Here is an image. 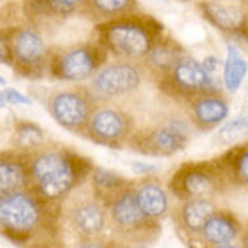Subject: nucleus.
Segmentation results:
<instances>
[{
  "label": "nucleus",
  "mask_w": 248,
  "mask_h": 248,
  "mask_svg": "<svg viewBox=\"0 0 248 248\" xmlns=\"http://www.w3.org/2000/svg\"><path fill=\"white\" fill-rule=\"evenodd\" d=\"M163 33V24L141 11L98 22L94 26L96 42L107 51V55L125 62H143Z\"/></svg>",
  "instance_id": "f257e3e1"
},
{
  "label": "nucleus",
  "mask_w": 248,
  "mask_h": 248,
  "mask_svg": "<svg viewBox=\"0 0 248 248\" xmlns=\"http://www.w3.org/2000/svg\"><path fill=\"white\" fill-rule=\"evenodd\" d=\"M89 172V159L65 149L38 152L29 161V181L46 200L63 198Z\"/></svg>",
  "instance_id": "f03ea898"
},
{
  "label": "nucleus",
  "mask_w": 248,
  "mask_h": 248,
  "mask_svg": "<svg viewBox=\"0 0 248 248\" xmlns=\"http://www.w3.org/2000/svg\"><path fill=\"white\" fill-rule=\"evenodd\" d=\"M107 51L96 40L80 42L69 47L51 49L47 73L60 82H83L96 75V71L107 63Z\"/></svg>",
  "instance_id": "7ed1b4c3"
},
{
  "label": "nucleus",
  "mask_w": 248,
  "mask_h": 248,
  "mask_svg": "<svg viewBox=\"0 0 248 248\" xmlns=\"http://www.w3.org/2000/svg\"><path fill=\"white\" fill-rule=\"evenodd\" d=\"M9 44V67L24 78H42L47 73L49 51L51 47L42 31L28 22L7 26Z\"/></svg>",
  "instance_id": "20e7f679"
},
{
  "label": "nucleus",
  "mask_w": 248,
  "mask_h": 248,
  "mask_svg": "<svg viewBox=\"0 0 248 248\" xmlns=\"http://www.w3.org/2000/svg\"><path fill=\"white\" fill-rule=\"evenodd\" d=\"M158 83L172 96L194 98L207 91H219V82L208 75L201 60L188 53L179 58L172 69L158 76Z\"/></svg>",
  "instance_id": "39448f33"
},
{
  "label": "nucleus",
  "mask_w": 248,
  "mask_h": 248,
  "mask_svg": "<svg viewBox=\"0 0 248 248\" xmlns=\"http://www.w3.org/2000/svg\"><path fill=\"white\" fill-rule=\"evenodd\" d=\"M96 96L87 87H75L53 93L47 100V109L56 124L71 132L87 129L91 114L94 112Z\"/></svg>",
  "instance_id": "423d86ee"
},
{
  "label": "nucleus",
  "mask_w": 248,
  "mask_h": 248,
  "mask_svg": "<svg viewBox=\"0 0 248 248\" xmlns=\"http://www.w3.org/2000/svg\"><path fill=\"white\" fill-rule=\"evenodd\" d=\"M143 82V67L140 62L116 60L102 65L91 78V93L96 100H110L138 91Z\"/></svg>",
  "instance_id": "0eeeda50"
},
{
  "label": "nucleus",
  "mask_w": 248,
  "mask_h": 248,
  "mask_svg": "<svg viewBox=\"0 0 248 248\" xmlns=\"http://www.w3.org/2000/svg\"><path fill=\"white\" fill-rule=\"evenodd\" d=\"M221 183H225V178L219 165L216 161H207L181 167L170 181V188L181 200H194L207 198V194L214 192Z\"/></svg>",
  "instance_id": "6e6552de"
},
{
  "label": "nucleus",
  "mask_w": 248,
  "mask_h": 248,
  "mask_svg": "<svg viewBox=\"0 0 248 248\" xmlns=\"http://www.w3.org/2000/svg\"><path fill=\"white\" fill-rule=\"evenodd\" d=\"M87 136L98 145L120 147L132 132V118L118 107L94 109L87 124Z\"/></svg>",
  "instance_id": "1a4fd4ad"
},
{
  "label": "nucleus",
  "mask_w": 248,
  "mask_h": 248,
  "mask_svg": "<svg viewBox=\"0 0 248 248\" xmlns=\"http://www.w3.org/2000/svg\"><path fill=\"white\" fill-rule=\"evenodd\" d=\"M196 9L223 35L248 40V13L239 4L227 0H198Z\"/></svg>",
  "instance_id": "9d476101"
},
{
  "label": "nucleus",
  "mask_w": 248,
  "mask_h": 248,
  "mask_svg": "<svg viewBox=\"0 0 248 248\" xmlns=\"http://www.w3.org/2000/svg\"><path fill=\"white\" fill-rule=\"evenodd\" d=\"M190 134L185 122L170 120L145 134H138L132 141L136 143V149L140 152L149 156H172L185 149Z\"/></svg>",
  "instance_id": "9b49d317"
},
{
  "label": "nucleus",
  "mask_w": 248,
  "mask_h": 248,
  "mask_svg": "<svg viewBox=\"0 0 248 248\" xmlns=\"http://www.w3.org/2000/svg\"><path fill=\"white\" fill-rule=\"evenodd\" d=\"M40 214L38 200L24 190L0 198V227L9 232H29L40 221Z\"/></svg>",
  "instance_id": "f8f14e48"
},
{
  "label": "nucleus",
  "mask_w": 248,
  "mask_h": 248,
  "mask_svg": "<svg viewBox=\"0 0 248 248\" xmlns=\"http://www.w3.org/2000/svg\"><path fill=\"white\" fill-rule=\"evenodd\" d=\"M85 2L87 0H24L20 7L26 22L40 29L46 24L80 15Z\"/></svg>",
  "instance_id": "ddd939ff"
},
{
  "label": "nucleus",
  "mask_w": 248,
  "mask_h": 248,
  "mask_svg": "<svg viewBox=\"0 0 248 248\" xmlns=\"http://www.w3.org/2000/svg\"><path fill=\"white\" fill-rule=\"evenodd\" d=\"M228 100L221 91H207L190 98V114L194 125L201 131H210L221 125L228 116Z\"/></svg>",
  "instance_id": "4468645a"
},
{
  "label": "nucleus",
  "mask_w": 248,
  "mask_h": 248,
  "mask_svg": "<svg viewBox=\"0 0 248 248\" xmlns=\"http://www.w3.org/2000/svg\"><path fill=\"white\" fill-rule=\"evenodd\" d=\"M29 183V161L16 152H0V198L20 192Z\"/></svg>",
  "instance_id": "2eb2a0df"
},
{
  "label": "nucleus",
  "mask_w": 248,
  "mask_h": 248,
  "mask_svg": "<svg viewBox=\"0 0 248 248\" xmlns=\"http://www.w3.org/2000/svg\"><path fill=\"white\" fill-rule=\"evenodd\" d=\"M186 53V49L179 44L176 38L169 36L167 33L159 36L158 42L152 46L149 55L145 56V65L147 69L152 71L156 76L165 75L167 71H170L176 65L181 56Z\"/></svg>",
  "instance_id": "dca6fc26"
},
{
  "label": "nucleus",
  "mask_w": 248,
  "mask_h": 248,
  "mask_svg": "<svg viewBox=\"0 0 248 248\" xmlns=\"http://www.w3.org/2000/svg\"><path fill=\"white\" fill-rule=\"evenodd\" d=\"M141 11L140 0H87L82 9V16L91 20L105 22Z\"/></svg>",
  "instance_id": "f3484780"
},
{
  "label": "nucleus",
  "mask_w": 248,
  "mask_h": 248,
  "mask_svg": "<svg viewBox=\"0 0 248 248\" xmlns=\"http://www.w3.org/2000/svg\"><path fill=\"white\" fill-rule=\"evenodd\" d=\"M219 165L225 181H232L234 185L247 186L248 188V143L235 145L219 159H216Z\"/></svg>",
  "instance_id": "a211bd4d"
},
{
  "label": "nucleus",
  "mask_w": 248,
  "mask_h": 248,
  "mask_svg": "<svg viewBox=\"0 0 248 248\" xmlns=\"http://www.w3.org/2000/svg\"><path fill=\"white\" fill-rule=\"evenodd\" d=\"M140 208L147 217H161L169 208V196L156 181H143L134 188Z\"/></svg>",
  "instance_id": "6ab92c4d"
},
{
  "label": "nucleus",
  "mask_w": 248,
  "mask_h": 248,
  "mask_svg": "<svg viewBox=\"0 0 248 248\" xmlns=\"http://www.w3.org/2000/svg\"><path fill=\"white\" fill-rule=\"evenodd\" d=\"M112 219L116 225L124 228H134L147 219V216L136 201L134 188L127 186L124 192L112 201Z\"/></svg>",
  "instance_id": "aec40b11"
},
{
  "label": "nucleus",
  "mask_w": 248,
  "mask_h": 248,
  "mask_svg": "<svg viewBox=\"0 0 248 248\" xmlns=\"http://www.w3.org/2000/svg\"><path fill=\"white\" fill-rule=\"evenodd\" d=\"M91 183L94 192L104 201H114L129 186V181L122 174L109 169H93Z\"/></svg>",
  "instance_id": "412c9836"
},
{
  "label": "nucleus",
  "mask_w": 248,
  "mask_h": 248,
  "mask_svg": "<svg viewBox=\"0 0 248 248\" xmlns=\"http://www.w3.org/2000/svg\"><path fill=\"white\" fill-rule=\"evenodd\" d=\"M248 73V63L245 60L243 53L239 51L237 46L228 44L227 47V60L223 63V83L227 87L228 93H235L239 89L247 78Z\"/></svg>",
  "instance_id": "4be33fe9"
},
{
  "label": "nucleus",
  "mask_w": 248,
  "mask_h": 248,
  "mask_svg": "<svg viewBox=\"0 0 248 248\" xmlns=\"http://www.w3.org/2000/svg\"><path fill=\"white\" fill-rule=\"evenodd\" d=\"M237 230L239 228H237L234 216L214 212L201 232H203V237L212 245H227V243H232L235 239Z\"/></svg>",
  "instance_id": "5701e85b"
},
{
  "label": "nucleus",
  "mask_w": 248,
  "mask_h": 248,
  "mask_svg": "<svg viewBox=\"0 0 248 248\" xmlns=\"http://www.w3.org/2000/svg\"><path fill=\"white\" fill-rule=\"evenodd\" d=\"M214 212H216V207L207 198L185 200L183 207H181V219L190 232H201Z\"/></svg>",
  "instance_id": "b1692460"
},
{
  "label": "nucleus",
  "mask_w": 248,
  "mask_h": 248,
  "mask_svg": "<svg viewBox=\"0 0 248 248\" xmlns=\"http://www.w3.org/2000/svg\"><path fill=\"white\" fill-rule=\"evenodd\" d=\"M75 225L83 234H96L105 227V210L96 201H85L75 210Z\"/></svg>",
  "instance_id": "393cba45"
},
{
  "label": "nucleus",
  "mask_w": 248,
  "mask_h": 248,
  "mask_svg": "<svg viewBox=\"0 0 248 248\" xmlns=\"http://www.w3.org/2000/svg\"><path fill=\"white\" fill-rule=\"evenodd\" d=\"M44 138L46 136L42 127L33 122H18L15 125V143L20 149H26V151L38 149L44 143Z\"/></svg>",
  "instance_id": "a878e982"
},
{
  "label": "nucleus",
  "mask_w": 248,
  "mask_h": 248,
  "mask_svg": "<svg viewBox=\"0 0 248 248\" xmlns=\"http://www.w3.org/2000/svg\"><path fill=\"white\" fill-rule=\"evenodd\" d=\"M248 134V116H239L235 120H230L225 125H221L217 131V140L230 143L237 138H243Z\"/></svg>",
  "instance_id": "bb28decb"
},
{
  "label": "nucleus",
  "mask_w": 248,
  "mask_h": 248,
  "mask_svg": "<svg viewBox=\"0 0 248 248\" xmlns=\"http://www.w3.org/2000/svg\"><path fill=\"white\" fill-rule=\"evenodd\" d=\"M4 96H6L7 104H13V105H31V98H28L26 94H22L20 91L11 89V87H6V89H4Z\"/></svg>",
  "instance_id": "cd10ccee"
},
{
  "label": "nucleus",
  "mask_w": 248,
  "mask_h": 248,
  "mask_svg": "<svg viewBox=\"0 0 248 248\" xmlns=\"http://www.w3.org/2000/svg\"><path fill=\"white\" fill-rule=\"evenodd\" d=\"M201 63H203V67L207 69L208 75L217 80V75H219V67L223 65L219 58H217V56H214V55H208V56H205V58L201 60Z\"/></svg>",
  "instance_id": "c85d7f7f"
},
{
  "label": "nucleus",
  "mask_w": 248,
  "mask_h": 248,
  "mask_svg": "<svg viewBox=\"0 0 248 248\" xmlns=\"http://www.w3.org/2000/svg\"><path fill=\"white\" fill-rule=\"evenodd\" d=\"M9 44H7V28H0V63L9 65Z\"/></svg>",
  "instance_id": "c756f323"
},
{
  "label": "nucleus",
  "mask_w": 248,
  "mask_h": 248,
  "mask_svg": "<svg viewBox=\"0 0 248 248\" xmlns=\"http://www.w3.org/2000/svg\"><path fill=\"white\" fill-rule=\"evenodd\" d=\"M132 169H134V172L136 174H145V172H152V170H156V167L147 165V163H134Z\"/></svg>",
  "instance_id": "7c9ffc66"
},
{
  "label": "nucleus",
  "mask_w": 248,
  "mask_h": 248,
  "mask_svg": "<svg viewBox=\"0 0 248 248\" xmlns=\"http://www.w3.org/2000/svg\"><path fill=\"white\" fill-rule=\"evenodd\" d=\"M7 105V102H6V96H4V91H0V109H4Z\"/></svg>",
  "instance_id": "2f4dec72"
},
{
  "label": "nucleus",
  "mask_w": 248,
  "mask_h": 248,
  "mask_svg": "<svg viewBox=\"0 0 248 248\" xmlns=\"http://www.w3.org/2000/svg\"><path fill=\"white\" fill-rule=\"evenodd\" d=\"M214 248H243V247H235V245L227 243V245H214Z\"/></svg>",
  "instance_id": "473e14b6"
},
{
  "label": "nucleus",
  "mask_w": 248,
  "mask_h": 248,
  "mask_svg": "<svg viewBox=\"0 0 248 248\" xmlns=\"http://www.w3.org/2000/svg\"><path fill=\"white\" fill-rule=\"evenodd\" d=\"M80 248H105V247L96 245V243H91V245H83V247H80Z\"/></svg>",
  "instance_id": "72a5a7b5"
},
{
  "label": "nucleus",
  "mask_w": 248,
  "mask_h": 248,
  "mask_svg": "<svg viewBox=\"0 0 248 248\" xmlns=\"http://www.w3.org/2000/svg\"><path fill=\"white\" fill-rule=\"evenodd\" d=\"M0 85H2V87H6V85H7L6 78H4V76H2V75H0Z\"/></svg>",
  "instance_id": "f704fd0d"
},
{
  "label": "nucleus",
  "mask_w": 248,
  "mask_h": 248,
  "mask_svg": "<svg viewBox=\"0 0 248 248\" xmlns=\"http://www.w3.org/2000/svg\"><path fill=\"white\" fill-rule=\"evenodd\" d=\"M245 248H248V232H247V235H245Z\"/></svg>",
  "instance_id": "c9c22d12"
},
{
  "label": "nucleus",
  "mask_w": 248,
  "mask_h": 248,
  "mask_svg": "<svg viewBox=\"0 0 248 248\" xmlns=\"http://www.w3.org/2000/svg\"><path fill=\"white\" fill-rule=\"evenodd\" d=\"M156 2H163V4H167V2H169V0H156Z\"/></svg>",
  "instance_id": "e433bc0d"
},
{
  "label": "nucleus",
  "mask_w": 248,
  "mask_h": 248,
  "mask_svg": "<svg viewBox=\"0 0 248 248\" xmlns=\"http://www.w3.org/2000/svg\"><path fill=\"white\" fill-rule=\"evenodd\" d=\"M179 2H188V0H179Z\"/></svg>",
  "instance_id": "4c0bfd02"
},
{
  "label": "nucleus",
  "mask_w": 248,
  "mask_h": 248,
  "mask_svg": "<svg viewBox=\"0 0 248 248\" xmlns=\"http://www.w3.org/2000/svg\"><path fill=\"white\" fill-rule=\"evenodd\" d=\"M136 248H147V247H136Z\"/></svg>",
  "instance_id": "58836bf2"
}]
</instances>
